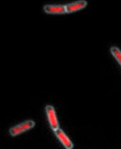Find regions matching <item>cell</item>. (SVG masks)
<instances>
[{
	"label": "cell",
	"mask_w": 121,
	"mask_h": 149,
	"mask_svg": "<svg viewBox=\"0 0 121 149\" xmlns=\"http://www.w3.org/2000/svg\"><path fill=\"white\" fill-rule=\"evenodd\" d=\"M35 126V122L33 120H26L23 122H21L18 125H13L9 130V133L12 136H16L18 135H20L22 133L29 131L31 129Z\"/></svg>",
	"instance_id": "obj_1"
},
{
	"label": "cell",
	"mask_w": 121,
	"mask_h": 149,
	"mask_svg": "<svg viewBox=\"0 0 121 149\" xmlns=\"http://www.w3.org/2000/svg\"><path fill=\"white\" fill-rule=\"evenodd\" d=\"M45 112L47 119H48V122H49V125L51 130L55 131L57 129H59V121H58V118H57L56 109L54 108V107L51 105H47L45 107Z\"/></svg>",
	"instance_id": "obj_2"
},
{
	"label": "cell",
	"mask_w": 121,
	"mask_h": 149,
	"mask_svg": "<svg viewBox=\"0 0 121 149\" xmlns=\"http://www.w3.org/2000/svg\"><path fill=\"white\" fill-rule=\"evenodd\" d=\"M55 135L57 137V139L60 141V143L63 144V146L66 149H73L74 144L72 141H70V139L68 137V136L65 133V132L61 129H57L56 130L54 131Z\"/></svg>",
	"instance_id": "obj_3"
},
{
	"label": "cell",
	"mask_w": 121,
	"mask_h": 149,
	"mask_svg": "<svg viewBox=\"0 0 121 149\" xmlns=\"http://www.w3.org/2000/svg\"><path fill=\"white\" fill-rule=\"evenodd\" d=\"M87 1L86 0H78L73 3H68L65 5L66 7V12L67 14H72L75 12H78V11L83 10L87 6Z\"/></svg>",
	"instance_id": "obj_4"
},
{
	"label": "cell",
	"mask_w": 121,
	"mask_h": 149,
	"mask_svg": "<svg viewBox=\"0 0 121 149\" xmlns=\"http://www.w3.org/2000/svg\"><path fill=\"white\" fill-rule=\"evenodd\" d=\"M44 12L48 14H67L65 5H51L47 4L43 6Z\"/></svg>",
	"instance_id": "obj_5"
},
{
	"label": "cell",
	"mask_w": 121,
	"mask_h": 149,
	"mask_svg": "<svg viewBox=\"0 0 121 149\" xmlns=\"http://www.w3.org/2000/svg\"><path fill=\"white\" fill-rule=\"evenodd\" d=\"M111 54L115 58V59L117 61V63L121 65V50L117 47H112L110 48Z\"/></svg>",
	"instance_id": "obj_6"
}]
</instances>
